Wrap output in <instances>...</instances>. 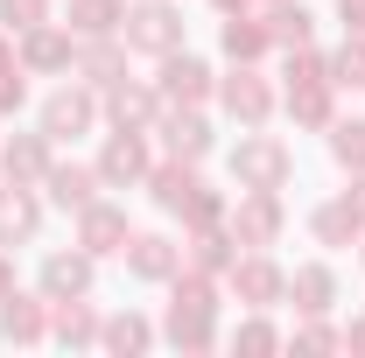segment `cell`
I'll list each match as a JSON object with an SVG mask.
<instances>
[{
  "label": "cell",
  "instance_id": "obj_31",
  "mask_svg": "<svg viewBox=\"0 0 365 358\" xmlns=\"http://www.w3.org/2000/svg\"><path fill=\"white\" fill-rule=\"evenodd\" d=\"M330 162L351 176V169H365V120H330Z\"/></svg>",
  "mask_w": 365,
  "mask_h": 358
},
{
  "label": "cell",
  "instance_id": "obj_38",
  "mask_svg": "<svg viewBox=\"0 0 365 358\" xmlns=\"http://www.w3.org/2000/svg\"><path fill=\"white\" fill-rule=\"evenodd\" d=\"M21 106H29V71L14 63V71H0V120H14Z\"/></svg>",
  "mask_w": 365,
  "mask_h": 358
},
{
  "label": "cell",
  "instance_id": "obj_36",
  "mask_svg": "<svg viewBox=\"0 0 365 358\" xmlns=\"http://www.w3.org/2000/svg\"><path fill=\"white\" fill-rule=\"evenodd\" d=\"M225 197H218V190H211V183H204V190H197V197H190V211H182V225H190V232H197V225H225Z\"/></svg>",
  "mask_w": 365,
  "mask_h": 358
},
{
  "label": "cell",
  "instance_id": "obj_22",
  "mask_svg": "<svg viewBox=\"0 0 365 358\" xmlns=\"http://www.w3.org/2000/svg\"><path fill=\"white\" fill-rule=\"evenodd\" d=\"M98 190H106V183H98V169H85V162H49V176H43V197L56 211H85Z\"/></svg>",
  "mask_w": 365,
  "mask_h": 358
},
{
  "label": "cell",
  "instance_id": "obj_43",
  "mask_svg": "<svg viewBox=\"0 0 365 358\" xmlns=\"http://www.w3.org/2000/svg\"><path fill=\"white\" fill-rule=\"evenodd\" d=\"M14 288V260H7V246H0V295Z\"/></svg>",
  "mask_w": 365,
  "mask_h": 358
},
{
  "label": "cell",
  "instance_id": "obj_29",
  "mask_svg": "<svg viewBox=\"0 0 365 358\" xmlns=\"http://www.w3.org/2000/svg\"><path fill=\"white\" fill-rule=\"evenodd\" d=\"M120 21H127V0H71V36L85 43V36H120Z\"/></svg>",
  "mask_w": 365,
  "mask_h": 358
},
{
  "label": "cell",
  "instance_id": "obj_15",
  "mask_svg": "<svg viewBox=\"0 0 365 358\" xmlns=\"http://www.w3.org/2000/svg\"><path fill=\"white\" fill-rule=\"evenodd\" d=\"M43 232V197L36 183H0V246H29Z\"/></svg>",
  "mask_w": 365,
  "mask_h": 358
},
{
  "label": "cell",
  "instance_id": "obj_19",
  "mask_svg": "<svg viewBox=\"0 0 365 358\" xmlns=\"http://www.w3.org/2000/svg\"><path fill=\"white\" fill-rule=\"evenodd\" d=\"M71 71H78V85L106 91L113 78H127V43H120V36H85V43H78V63H71Z\"/></svg>",
  "mask_w": 365,
  "mask_h": 358
},
{
  "label": "cell",
  "instance_id": "obj_10",
  "mask_svg": "<svg viewBox=\"0 0 365 358\" xmlns=\"http://www.w3.org/2000/svg\"><path fill=\"white\" fill-rule=\"evenodd\" d=\"M91 127H98V91L91 85H63V91L43 98V134L49 140H78Z\"/></svg>",
  "mask_w": 365,
  "mask_h": 358
},
{
  "label": "cell",
  "instance_id": "obj_28",
  "mask_svg": "<svg viewBox=\"0 0 365 358\" xmlns=\"http://www.w3.org/2000/svg\"><path fill=\"white\" fill-rule=\"evenodd\" d=\"M218 43H225V56H232V63H260V56L274 49V36H267V21H260V14H225Z\"/></svg>",
  "mask_w": 365,
  "mask_h": 358
},
{
  "label": "cell",
  "instance_id": "obj_2",
  "mask_svg": "<svg viewBox=\"0 0 365 358\" xmlns=\"http://www.w3.org/2000/svg\"><path fill=\"white\" fill-rule=\"evenodd\" d=\"M120 43L162 63L169 49H182V7H176V0H127V21H120Z\"/></svg>",
  "mask_w": 365,
  "mask_h": 358
},
{
  "label": "cell",
  "instance_id": "obj_30",
  "mask_svg": "<svg viewBox=\"0 0 365 358\" xmlns=\"http://www.w3.org/2000/svg\"><path fill=\"white\" fill-rule=\"evenodd\" d=\"M98 344H106V352H148V344H155V323H148V316H106V330H98Z\"/></svg>",
  "mask_w": 365,
  "mask_h": 358
},
{
  "label": "cell",
  "instance_id": "obj_20",
  "mask_svg": "<svg viewBox=\"0 0 365 358\" xmlns=\"http://www.w3.org/2000/svg\"><path fill=\"white\" fill-rule=\"evenodd\" d=\"M91 281H98V260H91L85 246H78V253H49V260H43V295H49V302L91 295Z\"/></svg>",
  "mask_w": 365,
  "mask_h": 358
},
{
  "label": "cell",
  "instance_id": "obj_13",
  "mask_svg": "<svg viewBox=\"0 0 365 358\" xmlns=\"http://www.w3.org/2000/svg\"><path fill=\"white\" fill-rule=\"evenodd\" d=\"M197 190H204V176H197V162H182V155H169V162H148V197H155V211H169V218H182Z\"/></svg>",
  "mask_w": 365,
  "mask_h": 358
},
{
  "label": "cell",
  "instance_id": "obj_34",
  "mask_svg": "<svg viewBox=\"0 0 365 358\" xmlns=\"http://www.w3.org/2000/svg\"><path fill=\"white\" fill-rule=\"evenodd\" d=\"M281 78H288V85H309V78H330V56H323L317 43H302V49H288V56H281Z\"/></svg>",
  "mask_w": 365,
  "mask_h": 358
},
{
  "label": "cell",
  "instance_id": "obj_42",
  "mask_svg": "<svg viewBox=\"0 0 365 358\" xmlns=\"http://www.w3.org/2000/svg\"><path fill=\"white\" fill-rule=\"evenodd\" d=\"M21 63V49H14V36H0V71H14Z\"/></svg>",
  "mask_w": 365,
  "mask_h": 358
},
{
  "label": "cell",
  "instance_id": "obj_33",
  "mask_svg": "<svg viewBox=\"0 0 365 358\" xmlns=\"http://www.w3.org/2000/svg\"><path fill=\"white\" fill-rule=\"evenodd\" d=\"M232 352H246V358H267V352H281V330H274L267 316H246V323L232 330Z\"/></svg>",
  "mask_w": 365,
  "mask_h": 358
},
{
  "label": "cell",
  "instance_id": "obj_46",
  "mask_svg": "<svg viewBox=\"0 0 365 358\" xmlns=\"http://www.w3.org/2000/svg\"><path fill=\"white\" fill-rule=\"evenodd\" d=\"M253 7H274V0H253Z\"/></svg>",
  "mask_w": 365,
  "mask_h": 358
},
{
  "label": "cell",
  "instance_id": "obj_27",
  "mask_svg": "<svg viewBox=\"0 0 365 358\" xmlns=\"http://www.w3.org/2000/svg\"><path fill=\"white\" fill-rule=\"evenodd\" d=\"M359 232H365V218L351 211V197H330V204L309 211V239L330 246V253H337V246H359Z\"/></svg>",
  "mask_w": 365,
  "mask_h": 358
},
{
  "label": "cell",
  "instance_id": "obj_45",
  "mask_svg": "<svg viewBox=\"0 0 365 358\" xmlns=\"http://www.w3.org/2000/svg\"><path fill=\"white\" fill-rule=\"evenodd\" d=\"M359 260H365V232H359Z\"/></svg>",
  "mask_w": 365,
  "mask_h": 358
},
{
  "label": "cell",
  "instance_id": "obj_3",
  "mask_svg": "<svg viewBox=\"0 0 365 358\" xmlns=\"http://www.w3.org/2000/svg\"><path fill=\"white\" fill-rule=\"evenodd\" d=\"M232 239L246 246V253H267L274 239H281V225H288V204H281V190H239V204L225 211Z\"/></svg>",
  "mask_w": 365,
  "mask_h": 358
},
{
  "label": "cell",
  "instance_id": "obj_21",
  "mask_svg": "<svg viewBox=\"0 0 365 358\" xmlns=\"http://www.w3.org/2000/svg\"><path fill=\"white\" fill-rule=\"evenodd\" d=\"M232 260H239V239H232V225H197L190 239H182V267H204L225 281Z\"/></svg>",
  "mask_w": 365,
  "mask_h": 358
},
{
  "label": "cell",
  "instance_id": "obj_23",
  "mask_svg": "<svg viewBox=\"0 0 365 358\" xmlns=\"http://www.w3.org/2000/svg\"><path fill=\"white\" fill-rule=\"evenodd\" d=\"M162 337H169L176 352H211V344H218V310L169 302V316H162Z\"/></svg>",
  "mask_w": 365,
  "mask_h": 358
},
{
  "label": "cell",
  "instance_id": "obj_35",
  "mask_svg": "<svg viewBox=\"0 0 365 358\" xmlns=\"http://www.w3.org/2000/svg\"><path fill=\"white\" fill-rule=\"evenodd\" d=\"M288 344H295V352H344V330H330L323 316H302V330H295Z\"/></svg>",
  "mask_w": 365,
  "mask_h": 358
},
{
  "label": "cell",
  "instance_id": "obj_14",
  "mask_svg": "<svg viewBox=\"0 0 365 358\" xmlns=\"http://www.w3.org/2000/svg\"><path fill=\"white\" fill-rule=\"evenodd\" d=\"M182 267V246L169 239V232H134L127 239V274L134 281H148V288H169V274Z\"/></svg>",
  "mask_w": 365,
  "mask_h": 358
},
{
  "label": "cell",
  "instance_id": "obj_40",
  "mask_svg": "<svg viewBox=\"0 0 365 358\" xmlns=\"http://www.w3.org/2000/svg\"><path fill=\"white\" fill-rule=\"evenodd\" d=\"M344 352H365V316H351V323H344Z\"/></svg>",
  "mask_w": 365,
  "mask_h": 358
},
{
  "label": "cell",
  "instance_id": "obj_41",
  "mask_svg": "<svg viewBox=\"0 0 365 358\" xmlns=\"http://www.w3.org/2000/svg\"><path fill=\"white\" fill-rule=\"evenodd\" d=\"M344 197H351V211L365 218V169H351V190H344Z\"/></svg>",
  "mask_w": 365,
  "mask_h": 358
},
{
  "label": "cell",
  "instance_id": "obj_18",
  "mask_svg": "<svg viewBox=\"0 0 365 358\" xmlns=\"http://www.w3.org/2000/svg\"><path fill=\"white\" fill-rule=\"evenodd\" d=\"M98 330H106V316L91 310V295L49 302V337H56L63 352H85V344H98Z\"/></svg>",
  "mask_w": 365,
  "mask_h": 358
},
{
  "label": "cell",
  "instance_id": "obj_16",
  "mask_svg": "<svg viewBox=\"0 0 365 358\" xmlns=\"http://www.w3.org/2000/svg\"><path fill=\"white\" fill-rule=\"evenodd\" d=\"M0 337H7V344H43L49 337V295L7 288V295H0Z\"/></svg>",
  "mask_w": 365,
  "mask_h": 358
},
{
  "label": "cell",
  "instance_id": "obj_7",
  "mask_svg": "<svg viewBox=\"0 0 365 358\" xmlns=\"http://www.w3.org/2000/svg\"><path fill=\"white\" fill-rule=\"evenodd\" d=\"M98 113H106L113 127H134V134H148V127L162 120V91L140 85V78H113V85L98 91Z\"/></svg>",
  "mask_w": 365,
  "mask_h": 358
},
{
  "label": "cell",
  "instance_id": "obj_25",
  "mask_svg": "<svg viewBox=\"0 0 365 358\" xmlns=\"http://www.w3.org/2000/svg\"><path fill=\"white\" fill-rule=\"evenodd\" d=\"M288 302H295V316H330L337 310V274L323 267V260L295 267L288 274Z\"/></svg>",
  "mask_w": 365,
  "mask_h": 358
},
{
  "label": "cell",
  "instance_id": "obj_17",
  "mask_svg": "<svg viewBox=\"0 0 365 358\" xmlns=\"http://www.w3.org/2000/svg\"><path fill=\"white\" fill-rule=\"evenodd\" d=\"M49 148H56V140H49L43 127H36V134H7V148H0V176H7V183H36V190H43L49 162H56Z\"/></svg>",
  "mask_w": 365,
  "mask_h": 358
},
{
  "label": "cell",
  "instance_id": "obj_9",
  "mask_svg": "<svg viewBox=\"0 0 365 358\" xmlns=\"http://www.w3.org/2000/svg\"><path fill=\"white\" fill-rule=\"evenodd\" d=\"M218 106H225L239 127H267L274 120V85L253 71V63H239L232 78H218Z\"/></svg>",
  "mask_w": 365,
  "mask_h": 358
},
{
  "label": "cell",
  "instance_id": "obj_12",
  "mask_svg": "<svg viewBox=\"0 0 365 358\" xmlns=\"http://www.w3.org/2000/svg\"><path fill=\"white\" fill-rule=\"evenodd\" d=\"M148 134H162L169 155H182V162H204V155H211V120H204V106H162V120H155Z\"/></svg>",
  "mask_w": 365,
  "mask_h": 358
},
{
  "label": "cell",
  "instance_id": "obj_39",
  "mask_svg": "<svg viewBox=\"0 0 365 358\" xmlns=\"http://www.w3.org/2000/svg\"><path fill=\"white\" fill-rule=\"evenodd\" d=\"M337 21H344V36H365V0H337Z\"/></svg>",
  "mask_w": 365,
  "mask_h": 358
},
{
  "label": "cell",
  "instance_id": "obj_11",
  "mask_svg": "<svg viewBox=\"0 0 365 358\" xmlns=\"http://www.w3.org/2000/svg\"><path fill=\"white\" fill-rule=\"evenodd\" d=\"M225 281H232V295H239L246 310H274V302H288V274L274 267L267 253H239Z\"/></svg>",
  "mask_w": 365,
  "mask_h": 358
},
{
  "label": "cell",
  "instance_id": "obj_1",
  "mask_svg": "<svg viewBox=\"0 0 365 358\" xmlns=\"http://www.w3.org/2000/svg\"><path fill=\"white\" fill-rule=\"evenodd\" d=\"M232 176H239V190H288V176H295V148H288L281 134L246 127L239 148H232Z\"/></svg>",
  "mask_w": 365,
  "mask_h": 358
},
{
  "label": "cell",
  "instance_id": "obj_4",
  "mask_svg": "<svg viewBox=\"0 0 365 358\" xmlns=\"http://www.w3.org/2000/svg\"><path fill=\"white\" fill-rule=\"evenodd\" d=\"M14 49H21V71H29V78H63V71L78 63V36H71L63 21H36V29H21Z\"/></svg>",
  "mask_w": 365,
  "mask_h": 358
},
{
  "label": "cell",
  "instance_id": "obj_8",
  "mask_svg": "<svg viewBox=\"0 0 365 358\" xmlns=\"http://www.w3.org/2000/svg\"><path fill=\"white\" fill-rule=\"evenodd\" d=\"M155 91H162V106H204V98L218 91V78H211V63H204V56L169 49V56H162V78H155Z\"/></svg>",
  "mask_w": 365,
  "mask_h": 358
},
{
  "label": "cell",
  "instance_id": "obj_5",
  "mask_svg": "<svg viewBox=\"0 0 365 358\" xmlns=\"http://www.w3.org/2000/svg\"><path fill=\"white\" fill-rule=\"evenodd\" d=\"M148 162H155V155H148V134H134V127H113L91 169H98V183H106V190H134V183H148Z\"/></svg>",
  "mask_w": 365,
  "mask_h": 358
},
{
  "label": "cell",
  "instance_id": "obj_32",
  "mask_svg": "<svg viewBox=\"0 0 365 358\" xmlns=\"http://www.w3.org/2000/svg\"><path fill=\"white\" fill-rule=\"evenodd\" d=\"M330 85L337 91H365V36H344V49L330 56Z\"/></svg>",
  "mask_w": 365,
  "mask_h": 358
},
{
  "label": "cell",
  "instance_id": "obj_6",
  "mask_svg": "<svg viewBox=\"0 0 365 358\" xmlns=\"http://www.w3.org/2000/svg\"><path fill=\"white\" fill-rule=\"evenodd\" d=\"M127 239H134V225H127V211H120L113 197H91L85 211H78V246H85L91 260H113V253H127Z\"/></svg>",
  "mask_w": 365,
  "mask_h": 358
},
{
  "label": "cell",
  "instance_id": "obj_44",
  "mask_svg": "<svg viewBox=\"0 0 365 358\" xmlns=\"http://www.w3.org/2000/svg\"><path fill=\"white\" fill-rule=\"evenodd\" d=\"M211 7H218V14H246L253 0H211Z\"/></svg>",
  "mask_w": 365,
  "mask_h": 358
},
{
  "label": "cell",
  "instance_id": "obj_37",
  "mask_svg": "<svg viewBox=\"0 0 365 358\" xmlns=\"http://www.w3.org/2000/svg\"><path fill=\"white\" fill-rule=\"evenodd\" d=\"M0 21H7V36H21V29L49 21V0H0Z\"/></svg>",
  "mask_w": 365,
  "mask_h": 358
},
{
  "label": "cell",
  "instance_id": "obj_26",
  "mask_svg": "<svg viewBox=\"0 0 365 358\" xmlns=\"http://www.w3.org/2000/svg\"><path fill=\"white\" fill-rule=\"evenodd\" d=\"M246 14H260V21H267L274 49H302V43H317V14H309L302 0H274V7H246Z\"/></svg>",
  "mask_w": 365,
  "mask_h": 358
},
{
  "label": "cell",
  "instance_id": "obj_24",
  "mask_svg": "<svg viewBox=\"0 0 365 358\" xmlns=\"http://www.w3.org/2000/svg\"><path fill=\"white\" fill-rule=\"evenodd\" d=\"M288 120L309 127V134H330V120H337V85H330V78L288 85Z\"/></svg>",
  "mask_w": 365,
  "mask_h": 358
}]
</instances>
